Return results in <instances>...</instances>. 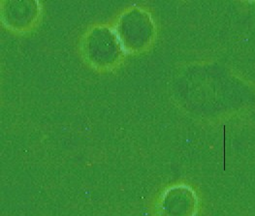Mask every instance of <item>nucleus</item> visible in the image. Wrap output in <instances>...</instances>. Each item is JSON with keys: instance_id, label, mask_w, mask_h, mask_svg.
<instances>
[{"instance_id": "f257e3e1", "label": "nucleus", "mask_w": 255, "mask_h": 216, "mask_svg": "<svg viewBox=\"0 0 255 216\" xmlns=\"http://www.w3.org/2000/svg\"><path fill=\"white\" fill-rule=\"evenodd\" d=\"M167 216H193L196 212V199L186 187L173 189L168 196Z\"/></svg>"}]
</instances>
